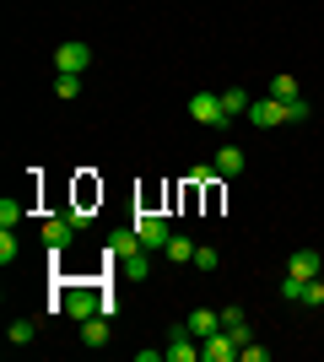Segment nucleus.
Here are the masks:
<instances>
[{"label": "nucleus", "mask_w": 324, "mask_h": 362, "mask_svg": "<svg viewBox=\"0 0 324 362\" xmlns=\"http://www.w3.org/2000/svg\"><path fill=\"white\" fill-rule=\"evenodd\" d=\"M248 124H254V130H276V124H292V108L281 103V98H270V92H265V98H254V103H248Z\"/></svg>", "instance_id": "nucleus-1"}, {"label": "nucleus", "mask_w": 324, "mask_h": 362, "mask_svg": "<svg viewBox=\"0 0 324 362\" xmlns=\"http://www.w3.org/2000/svg\"><path fill=\"white\" fill-rule=\"evenodd\" d=\"M189 119H195V124H211V130H227L222 92H195V98H189Z\"/></svg>", "instance_id": "nucleus-2"}, {"label": "nucleus", "mask_w": 324, "mask_h": 362, "mask_svg": "<svg viewBox=\"0 0 324 362\" xmlns=\"http://www.w3.org/2000/svg\"><path fill=\"white\" fill-rule=\"evenodd\" d=\"M103 292H97V287H71V292H65V303H60V308H65V314H71V319H76V325H81V319H92V314H103Z\"/></svg>", "instance_id": "nucleus-3"}, {"label": "nucleus", "mask_w": 324, "mask_h": 362, "mask_svg": "<svg viewBox=\"0 0 324 362\" xmlns=\"http://www.w3.org/2000/svg\"><path fill=\"white\" fill-rule=\"evenodd\" d=\"M76 233H81V227L71 222V216H49V222H44V249H49V255H65V249L76 243Z\"/></svg>", "instance_id": "nucleus-4"}, {"label": "nucleus", "mask_w": 324, "mask_h": 362, "mask_svg": "<svg viewBox=\"0 0 324 362\" xmlns=\"http://www.w3.org/2000/svg\"><path fill=\"white\" fill-rule=\"evenodd\" d=\"M136 238L146 243V249H168V238H173L168 216H152V211H140V216H136Z\"/></svg>", "instance_id": "nucleus-5"}, {"label": "nucleus", "mask_w": 324, "mask_h": 362, "mask_svg": "<svg viewBox=\"0 0 324 362\" xmlns=\"http://www.w3.org/2000/svg\"><path fill=\"white\" fill-rule=\"evenodd\" d=\"M195 357H200V346H195L189 325H179V330L168 335V346H162V362H195Z\"/></svg>", "instance_id": "nucleus-6"}, {"label": "nucleus", "mask_w": 324, "mask_h": 362, "mask_svg": "<svg viewBox=\"0 0 324 362\" xmlns=\"http://www.w3.org/2000/svg\"><path fill=\"white\" fill-rule=\"evenodd\" d=\"M87 65H92V49H87V44H60V49H54V71L81 76Z\"/></svg>", "instance_id": "nucleus-7"}, {"label": "nucleus", "mask_w": 324, "mask_h": 362, "mask_svg": "<svg viewBox=\"0 0 324 362\" xmlns=\"http://www.w3.org/2000/svg\"><path fill=\"white\" fill-rule=\"evenodd\" d=\"M200 357L205 362H232V357H238V341H232L227 330H216V335H205V341H200Z\"/></svg>", "instance_id": "nucleus-8"}, {"label": "nucleus", "mask_w": 324, "mask_h": 362, "mask_svg": "<svg viewBox=\"0 0 324 362\" xmlns=\"http://www.w3.org/2000/svg\"><path fill=\"white\" fill-rule=\"evenodd\" d=\"M222 330H227L238 346H248V341H254V330H248V314L238 308V303H227V308H222Z\"/></svg>", "instance_id": "nucleus-9"}, {"label": "nucleus", "mask_w": 324, "mask_h": 362, "mask_svg": "<svg viewBox=\"0 0 324 362\" xmlns=\"http://www.w3.org/2000/svg\"><path fill=\"white\" fill-rule=\"evenodd\" d=\"M244 163H248V157H244V151H238V146H222V151H216V157H211L216 179H238V173H244Z\"/></svg>", "instance_id": "nucleus-10"}, {"label": "nucleus", "mask_w": 324, "mask_h": 362, "mask_svg": "<svg viewBox=\"0 0 324 362\" xmlns=\"http://www.w3.org/2000/svg\"><path fill=\"white\" fill-rule=\"evenodd\" d=\"M319 265H324V259L313 255V249H297V255L287 259V276H297V281H313V276H319Z\"/></svg>", "instance_id": "nucleus-11"}, {"label": "nucleus", "mask_w": 324, "mask_h": 362, "mask_svg": "<svg viewBox=\"0 0 324 362\" xmlns=\"http://www.w3.org/2000/svg\"><path fill=\"white\" fill-rule=\"evenodd\" d=\"M222 330V314H216V308H195V314H189V335H195V341H205V335H216Z\"/></svg>", "instance_id": "nucleus-12"}, {"label": "nucleus", "mask_w": 324, "mask_h": 362, "mask_svg": "<svg viewBox=\"0 0 324 362\" xmlns=\"http://www.w3.org/2000/svg\"><path fill=\"white\" fill-rule=\"evenodd\" d=\"M140 249H146V243L136 238V227H124V233L108 238V255H114V259H130V255H140Z\"/></svg>", "instance_id": "nucleus-13"}, {"label": "nucleus", "mask_w": 324, "mask_h": 362, "mask_svg": "<svg viewBox=\"0 0 324 362\" xmlns=\"http://www.w3.org/2000/svg\"><path fill=\"white\" fill-rule=\"evenodd\" d=\"M81 346H108V314L81 319Z\"/></svg>", "instance_id": "nucleus-14"}, {"label": "nucleus", "mask_w": 324, "mask_h": 362, "mask_svg": "<svg viewBox=\"0 0 324 362\" xmlns=\"http://www.w3.org/2000/svg\"><path fill=\"white\" fill-rule=\"evenodd\" d=\"M152 249H140V255H130V259H119V271H124V281H146V276H152Z\"/></svg>", "instance_id": "nucleus-15"}, {"label": "nucleus", "mask_w": 324, "mask_h": 362, "mask_svg": "<svg viewBox=\"0 0 324 362\" xmlns=\"http://www.w3.org/2000/svg\"><path fill=\"white\" fill-rule=\"evenodd\" d=\"M76 92H81V76H71V71H54V98H60V103H71Z\"/></svg>", "instance_id": "nucleus-16"}, {"label": "nucleus", "mask_w": 324, "mask_h": 362, "mask_svg": "<svg viewBox=\"0 0 324 362\" xmlns=\"http://www.w3.org/2000/svg\"><path fill=\"white\" fill-rule=\"evenodd\" d=\"M248 103H254V98H248L244 87H227V92H222V108H227V119H232V114H248Z\"/></svg>", "instance_id": "nucleus-17"}, {"label": "nucleus", "mask_w": 324, "mask_h": 362, "mask_svg": "<svg viewBox=\"0 0 324 362\" xmlns=\"http://www.w3.org/2000/svg\"><path fill=\"white\" fill-rule=\"evenodd\" d=\"M270 98H281V103L303 98V92H297V76H270Z\"/></svg>", "instance_id": "nucleus-18"}, {"label": "nucleus", "mask_w": 324, "mask_h": 362, "mask_svg": "<svg viewBox=\"0 0 324 362\" xmlns=\"http://www.w3.org/2000/svg\"><path fill=\"white\" fill-rule=\"evenodd\" d=\"M168 259H179V265H195V243L189 238H168V249H162Z\"/></svg>", "instance_id": "nucleus-19"}, {"label": "nucleus", "mask_w": 324, "mask_h": 362, "mask_svg": "<svg viewBox=\"0 0 324 362\" xmlns=\"http://www.w3.org/2000/svg\"><path fill=\"white\" fill-rule=\"evenodd\" d=\"M32 335H38V330H32V319H11V330H6V341H11V346H28Z\"/></svg>", "instance_id": "nucleus-20"}, {"label": "nucleus", "mask_w": 324, "mask_h": 362, "mask_svg": "<svg viewBox=\"0 0 324 362\" xmlns=\"http://www.w3.org/2000/svg\"><path fill=\"white\" fill-rule=\"evenodd\" d=\"M16 259H22V243H16L11 227H6V233H0V265H16Z\"/></svg>", "instance_id": "nucleus-21"}, {"label": "nucleus", "mask_w": 324, "mask_h": 362, "mask_svg": "<svg viewBox=\"0 0 324 362\" xmlns=\"http://www.w3.org/2000/svg\"><path fill=\"white\" fill-rule=\"evenodd\" d=\"M216 265H222V255L211 243H195V271H216Z\"/></svg>", "instance_id": "nucleus-22"}, {"label": "nucleus", "mask_w": 324, "mask_h": 362, "mask_svg": "<svg viewBox=\"0 0 324 362\" xmlns=\"http://www.w3.org/2000/svg\"><path fill=\"white\" fill-rule=\"evenodd\" d=\"M16 222H22V200L6 195V200H0V227H16Z\"/></svg>", "instance_id": "nucleus-23"}, {"label": "nucleus", "mask_w": 324, "mask_h": 362, "mask_svg": "<svg viewBox=\"0 0 324 362\" xmlns=\"http://www.w3.org/2000/svg\"><path fill=\"white\" fill-rule=\"evenodd\" d=\"M297 303H308V308H319V303H324V281H319V276L303 281V298H297Z\"/></svg>", "instance_id": "nucleus-24"}, {"label": "nucleus", "mask_w": 324, "mask_h": 362, "mask_svg": "<svg viewBox=\"0 0 324 362\" xmlns=\"http://www.w3.org/2000/svg\"><path fill=\"white\" fill-rule=\"evenodd\" d=\"M281 298L297 303V298H303V281H297V276H281Z\"/></svg>", "instance_id": "nucleus-25"}, {"label": "nucleus", "mask_w": 324, "mask_h": 362, "mask_svg": "<svg viewBox=\"0 0 324 362\" xmlns=\"http://www.w3.org/2000/svg\"><path fill=\"white\" fill-rule=\"evenodd\" d=\"M238 357H248V362H265V357H270V351H265V346H254V341H248V346H238Z\"/></svg>", "instance_id": "nucleus-26"}]
</instances>
